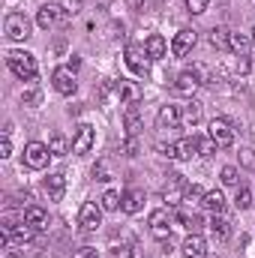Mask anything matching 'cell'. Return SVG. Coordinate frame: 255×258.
<instances>
[{"mask_svg":"<svg viewBox=\"0 0 255 258\" xmlns=\"http://www.w3.org/2000/svg\"><path fill=\"white\" fill-rule=\"evenodd\" d=\"M6 66H9L12 75L21 78V81H33V78L39 75V63H36V57H33L30 51H18V48H12V51L6 54Z\"/></svg>","mask_w":255,"mask_h":258,"instance_id":"obj_1","label":"cell"},{"mask_svg":"<svg viewBox=\"0 0 255 258\" xmlns=\"http://www.w3.org/2000/svg\"><path fill=\"white\" fill-rule=\"evenodd\" d=\"M207 138L216 144V150H228L234 144V126L225 117H213L210 120V129H207Z\"/></svg>","mask_w":255,"mask_h":258,"instance_id":"obj_2","label":"cell"},{"mask_svg":"<svg viewBox=\"0 0 255 258\" xmlns=\"http://www.w3.org/2000/svg\"><path fill=\"white\" fill-rule=\"evenodd\" d=\"M3 30L12 42H24V39H30V18L24 12H9L3 21Z\"/></svg>","mask_w":255,"mask_h":258,"instance_id":"obj_3","label":"cell"},{"mask_svg":"<svg viewBox=\"0 0 255 258\" xmlns=\"http://www.w3.org/2000/svg\"><path fill=\"white\" fill-rule=\"evenodd\" d=\"M204 75H207V69H204L201 63H195L192 69H183V72L177 75V81H174L177 93H183V96H192V93L198 90V84H204Z\"/></svg>","mask_w":255,"mask_h":258,"instance_id":"obj_4","label":"cell"},{"mask_svg":"<svg viewBox=\"0 0 255 258\" xmlns=\"http://www.w3.org/2000/svg\"><path fill=\"white\" fill-rule=\"evenodd\" d=\"M48 159H51L48 144H42V141H30V144H24V165H27V168L42 171V168H48Z\"/></svg>","mask_w":255,"mask_h":258,"instance_id":"obj_5","label":"cell"},{"mask_svg":"<svg viewBox=\"0 0 255 258\" xmlns=\"http://www.w3.org/2000/svg\"><path fill=\"white\" fill-rule=\"evenodd\" d=\"M78 225H81V231H96V228L102 225V207H99L96 201L81 204V210H78Z\"/></svg>","mask_w":255,"mask_h":258,"instance_id":"obj_6","label":"cell"},{"mask_svg":"<svg viewBox=\"0 0 255 258\" xmlns=\"http://www.w3.org/2000/svg\"><path fill=\"white\" fill-rule=\"evenodd\" d=\"M150 234L156 240H171V213L165 207H159V210L150 213Z\"/></svg>","mask_w":255,"mask_h":258,"instance_id":"obj_7","label":"cell"},{"mask_svg":"<svg viewBox=\"0 0 255 258\" xmlns=\"http://www.w3.org/2000/svg\"><path fill=\"white\" fill-rule=\"evenodd\" d=\"M126 66L135 72V75H147V72H150V57H147L144 45L129 42L126 45Z\"/></svg>","mask_w":255,"mask_h":258,"instance_id":"obj_8","label":"cell"},{"mask_svg":"<svg viewBox=\"0 0 255 258\" xmlns=\"http://www.w3.org/2000/svg\"><path fill=\"white\" fill-rule=\"evenodd\" d=\"M66 18H69V12H63V6H51V3L39 6V12H36V24L42 30H51L54 24H63Z\"/></svg>","mask_w":255,"mask_h":258,"instance_id":"obj_9","label":"cell"},{"mask_svg":"<svg viewBox=\"0 0 255 258\" xmlns=\"http://www.w3.org/2000/svg\"><path fill=\"white\" fill-rule=\"evenodd\" d=\"M51 84H54V90H57V93H63V96H72V93L78 90L75 72H72L69 66H57V69L51 72Z\"/></svg>","mask_w":255,"mask_h":258,"instance_id":"obj_10","label":"cell"},{"mask_svg":"<svg viewBox=\"0 0 255 258\" xmlns=\"http://www.w3.org/2000/svg\"><path fill=\"white\" fill-rule=\"evenodd\" d=\"M93 141H96V132H93V126H90V123H78V129H75V138H72V153H78V156L90 153Z\"/></svg>","mask_w":255,"mask_h":258,"instance_id":"obj_11","label":"cell"},{"mask_svg":"<svg viewBox=\"0 0 255 258\" xmlns=\"http://www.w3.org/2000/svg\"><path fill=\"white\" fill-rule=\"evenodd\" d=\"M195 30H189V27H183V30H177L174 33V39H171V54L174 57H186L192 48H195Z\"/></svg>","mask_w":255,"mask_h":258,"instance_id":"obj_12","label":"cell"},{"mask_svg":"<svg viewBox=\"0 0 255 258\" xmlns=\"http://www.w3.org/2000/svg\"><path fill=\"white\" fill-rule=\"evenodd\" d=\"M183 192H186L183 174H168V183L162 186V198L168 204H183Z\"/></svg>","mask_w":255,"mask_h":258,"instance_id":"obj_13","label":"cell"},{"mask_svg":"<svg viewBox=\"0 0 255 258\" xmlns=\"http://www.w3.org/2000/svg\"><path fill=\"white\" fill-rule=\"evenodd\" d=\"M183 255L186 258H210V246L201 234H189L183 240Z\"/></svg>","mask_w":255,"mask_h":258,"instance_id":"obj_14","label":"cell"},{"mask_svg":"<svg viewBox=\"0 0 255 258\" xmlns=\"http://www.w3.org/2000/svg\"><path fill=\"white\" fill-rule=\"evenodd\" d=\"M24 222H27L33 231H45V228H48V213H45L39 204H27V207H24Z\"/></svg>","mask_w":255,"mask_h":258,"instance_id":"obj_15","label":"cell"},{"mask_svg":"<svg viewBox=\"0 0 255 258\" xmlns=\"http://www.w3.org/2000/svg\"><path fill=\"white\" fill-rule=\"evenodd\" d=\"M117 96H120V102L123 105H138V99H141V90H138V84L135 81H117Z\"/></svg>","mask_w":255,"mask_h":258,"instance_id":"obj_16","label":"cell"},{"mask_svg":"<svg viewBox=\"0 0 255 258\" xmlns=\"http://www.w3.org/2000/svg\"><path fill=\"white\" fill-rule=\"evenodd\" d=\"M144 51H147V57H150V60H162V57H165V51H168V42H165L159 33H153V36H147Z\"/></svg>","mask_w":255,"mask_h":258,"instance_id":"obj_17","label":"cell"},{"mask_svg":"<svg viewBox=\"0 0 255 258\" xmlns=\"http://www.w3.org/2000/svg\"><path fill=\"white\" fill-rule=\"evenodd\" d=\"M156 123H159V129L177 126V123H180V108H177V105H162L159 114H156Z\"/></svg>","mask_w":255,"mask_h":258,"instance_id":"obj_18","label":"cell"},{"mask_svg":"<svg viewBox=\"0 0 255 258\" xmlns=\"http://www.w3.org/2000/svg\"><path fill=\"white\" fill-rule=\"evenodd\" d=\"M45 192H48L51 201H60L63 192H66V177L63 174H48V177H45Z\"/></svg>","mask_w":255,"mask_h":258,"instance_id":"obj_19","label":"cell"},{"mask_svg":"<svg viewBox=\"0 0 255 258\" xmlns=\"http://www.w3.org/2000/svg\"><path fill=\"white\" fill-rule=\"evenodd\" d=\"M192 156H201V138H183L177 141V159H192Z\"/></svg>","mask_w":255,"mask_h":258,"instance_id":"obj_20","label":"cell"},{"mask_svg":"<svg viewBox=\"0 0 255 258\" xmlns=\"http://www.w3.org/2000/svg\"><path fill=\"white\" fill-rule=\"evenodd\" d=\"M141 207H144V192L135 189V186L126 189V192H123V207H120V210H123V213H138Z\"/></svg>","mask_w":255,"mask_h":258,"instance_id":"obj_21","label":"cell"},{"mask_svg":"<svg viewBox=\"0 0 255 258\" xmlns=\"http://www.w3.org/2000/svg\"><path fill=\"white\" fill-rule=\"evenodd\" d=\"M210 234H213L216 240H228V237H231V222H228L222 213H216V216L210 219Z\"/></svg>","mask_w":255,"mask_h":258,"instance_id":"obj_22","label":"cell"},{"mask_svg":"<svg viewBox=\"0 0 255 258\" xmlns=\"http://www.w3.org/2000/svg\"><path fill=\"white\" fill-rule=\"evenodd\" d=\"M201 207H204V210H210V213L216 216V213H222V210H225V195L219 192V189H210V192H204Z\"/></svg>","mask_w":255,"mask_h":258,"instance_id":"obj_23","label":"cell"},{"mask_svg":"<svg viewBox=\"0 0 255 258\" xmlns=\"http://www.w3.org/2000/svg\"><path fill=\"white\" fill-rule=\"evenodd\" d=\"M228 48H231L237 57H243V54H249V48H252V36H246V33H231Z\"/></svg>","mask_w":255,"mask_h":258,"instance_id":"obj_24","label":"cell"},{"mask_svg":"<svg viewBox=\"0 0 255 258\" xmlns=\"http://www.w3.org/2000/svg\"><path fill=\"white\" fill-rule=\"evenodd\" d=\"M177 222H180L189 234H198V231L204 228V219H201L198 213H189V210H180V213H177Z\"/></svg>","mask_w":255,"mask_h":258,"instance_id":"obj_25","label":"cell"},{"mask_svg":"<svg viewBox=\"0 0 255 258\" xmlns=\"http://www.w3.org/2000/svg\"><path fill=\"white\" fill-rule=\"evenodd\" d=\"M99 207H102V210H108V213H114V210H120V207H123V195L117 192V189H105L102 198H99Z\"/></svg>","mask_w":255,"mask_h":258,"instance_id":"obj_26","label":"cell"},{"mask_svg":"<svg viewBox=\"0 0 255 258\" xmlns=\"http://www.w3.org/2000/svg\"><path fill=\"white\" fill-rule=\"evenodd\" d=\"M123 126H126V135H138V132H141V114H138V105H126Z\"/></svg>","mask_w":255,"mask_h":258,"instance_id":"obj_27","label":"cell"},{"mask_svg":"<svg viewBox=\"0 0 255 258\" xmlns=\"http://www.w3.org/2000/svg\"><path fill=\"white\" fill-rule=\"evenodd\" d=\"M198 120H201V105L198 102H189V105L180 108V123L183 126H195Z\"/></svg>","mask_w":255,"mask_h":258,"instance_id":"obj_28","label":"cell"},{"mask_svg":"<svg viewBox=\"0 0 255 258\" xmlns=\"http://www.w3.org/2000/svg\"><path fill=\"white\" fill-rule=\"evenodd\" d=\"M48 150H51V156H66L69 153V141H66L63 132H54L48 138Z\"/></svg>","mask_w":255,"mask_h":258,"instance_id":"obj_29","label":"cell"},{"mask_svg":"<svg viewBox=\"0 0 255 258\" xmlns=\"http://www.w3.org/2000/svg\"><path fill=\"white\" fill-rule=\"evenodd\" d=\"M228 39H231V33H228L225 27H213V30H210V45H213L216 51H225V48H228Z\"/></svg>","mask_w":255,"mask_h":258,"instance_id":"obj_30","label":"cell"},{"mask_svg":"<svg viewBox=\"0 0 255 258\" xmlns=\"http://www.w3.org/2000/svg\"><path fill=\"white\" fill-rule=\"evenodd\" d=\"M201 201H204V192H201V186H195V183H186L183 204H186V207H195V204H201Z\"/></svg>","mask_w":255,"mask_h":258,"instance_id":"obj_31","label":"cell"},{"mask_svg":"<svg viewBox=\"0 0 255 258\" xmlns=\"http://www.w3.org/2000/svg\"><path fill=\"white\" fill-rule=\"evenodd\" d=\"M234 207L237 210H249L252 207V192L246 186H237V195H234Z\"/></svg>","mask_w":255,"mask_h":258,"instance_id":"obj_32","label":"cell"},{"mask_svg":"<svg viewBox=\"0 0 255 258\" xmlns=\"http://www.w3.org/2000/svg\"><path fill=\"white\" fill-rule=\"evenodd\" d=\"M219 180H222L225 186H237V183H240V174H237L234 165H225V168L219 171Z\"/></svg>","mask_w":255,"mask_h":258,"instance_id":"obj_33","label":"cell"},{"mask_svg":"<svg viewBox=\"0 0 255 258\" xmlns=\"http://www.w3.org/2000/svg\"><path fill=\"white\" fill-rule=\"evenodd\" d=\"M123 153H126V156H138V153H141V144H138V135H129L126 141H123Z\"/></svg>","mask_w":255,"mask_h":258,"instance_id":"obj_34","label":"cell"},{"mask_svg":"<svg viewBox=\"0 0 255 258\" xmlns=\"http://www.w3.org/2000/svg\"><path fill=\"white\" fill-rule=\"evenodd\" d=\"M207 6H210V0H186V9H189L192 15H201V12H207Z\"/></svg>","mask_w":255,"mask_h":258,"instance_id":"obj_35","label":"cell"},{"mask_svg":"<svg viewBox=\"0 0 255 258\" xmlns=\"http://www.w3.org/2000/svg\"><path fill=\"white\" fill-rule=\"evenodd\" d=\"M240 165L255 171V150H249V147H243V150H240Z\"/></svg>","mask_w":255,"mask_h":258,"instance_id":"obj_36","label":"cell"},{"mask_svg":"<svg viewBox=\"0 0 255 258\" xmlns=\"http://www.w3.org/2000/svg\"><path fill=\"white\" fill-rule=\"evenodd\" d=\"M60 6H63V12H69V15H75V12H81L84 0H60Z\"/></svg>","mask_w":255,"mask_h":258,"instance_id":"obj_37","label":"cell"},{"mask_svg":"<svg viewBox=\"0 0 255 258\" xmlns=\"http://www.w3.org/2000/svg\"><path fill=\"white\" fill-rule=\"evenodd\" d=\"M21 102H24V105H36V102H39V90H36V87L24 90V93H21Z\"/></svg>","mask_w":255,"mask_h":258,"instance_id":"obj_38","label":"cell"},{"mask_svg":"<svg viewBox=\"0 0 255 258\" xmlns=\"http://www.w3.org/2000/svg\"><path fill=\"white\" fill-rule=\"evenodd\" d=\"M156 150L168 159H177V144H156Z\"/></svg>","mask_w":255,"mask_h":258,"instance_id":"obj_39","label":"cell"},{"mask_svg":"<svg viewBox=\"0 0 255 258\" xmlns=\"http://www.w3.org/2000/svg\"><path fill=\"white\" fill-rule=\"evenodd\" d=\"M93 177H96V180H111V177H108V162L93 165Z\"/></svg>","mask_w":255,"mask_h":258,"instance_id":"obj_40","label":"cell"},{"mask_svg":"<svg viewBox=\"0 0 255 258\" xmlns=\"http://www.w3.org/2000/svg\"><path fill=\"white\" fill-rule=\"evenodd\" d=\"M0 156L6 159V156H12V141H9V135L3 132V138H0Z\"/></svg>","mask_w":255,"mask_h":258,"instance_id":"obj_41","label":"cell"},{"mask_svg":"<svg viewBox=\"0 0 255 258\" xmlns=\"http://www.w3.org/2000/svg\"><path fill=\"white\" fill-rule=\"evenodd\" d=\"M72 258H99V252H96L93 246H81V249H78Z\"/></svg>","mask_w":255,"mask_h":258,"instance_id":"obj_42","label":"cell"},{"mask_svg":"<svg viewBox=\"0 0 255 258\" xmlns=\"http://www.w3.org/2000/svg\"><path fill=\"white\" fill-rule=\"evenodd\" d=\"M249 69H252V63H249V54H243V57H237V72H240V75H246Z\"/></svg>","mask_w":255,"mask_h":258,"instance_id":"obj_43","label":"cell"},{"mask_svg":"<svg viewBox=\"0 0 255 258\" xmlns=\"http://www.w3.org/2000/svg\"><path fill=\"white\" fill-rule=\"evenodd\" d=\"M111 252H114L117 258H132V246H114Z\"/></svg>","mask_w":255,"mask_h":258,"instance_id":"obj_44","label":"cell"},{"mask_svg":"<svg viewBox=\"0 0 255 258\" xmlns=\"http://www.w3.org/2000/svg\"><path fill=\"white\" fill-rule=\"evenodd\" d=\"M129 6H132L135 12H144V6H147V0H129Z\"/></svg>","mask_w":255,"mask_h":258,"instance_id":"obj_45","label":"cell"},{"mask_svg":"<svg viewBox=\"0 0 255 258\" xmlns=\"http://www.w3.org/2000/svg\"><path fill=\"white\" fill-rule=\"evenodd\" d=\"M78 66H81V60H78V57L72 54V60H69V69H72V72H78Z\"/></svg>","mask_w":255,"mask_h":258,"instance_id":"obj_46","label":"cell"},{"mask_svg":"<svg viewBox=\"0 0 255 258\" xmlns=\"http://www.w3.org/2000/svg\"><path fill=\"white\" fill-rule=\"evenodd\" d=\"M9 258H24L21 252H15V249H9Z\"/></svg>","mask_w":255,"mask_h":258,"instance_id":"obj_47","label":"cell"},{"mask_svg":"<svg viewBox=\"0 0 255 258\" xmlns=\"http://www.w3.org/2000/svg\"><path fill=\"white\" fill-rule=\"evenodd\" d=\"M252 45H255V27H252Z\"/></svg>","mask_w":255,"mask_h":258,"instance_id":"obj_48","label":"cell"}]
</instances>
